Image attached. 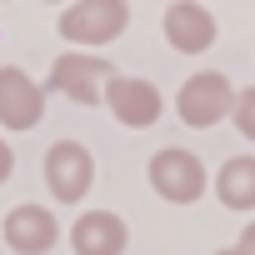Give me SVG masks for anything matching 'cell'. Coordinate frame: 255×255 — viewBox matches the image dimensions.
Instances as JSON below:
<instances>
[{
	"label": "cell",
	"instance_id": "cell-1",
	"mask_svg": "<svg viewBox=\"0 0 255 255\" xmlns=\"http://www.w3.org/2000/svg\"><path fill=\"white\" fill-rule=\"evenodd\" d=\"M55 25L75 50H100L130 30V0H70Z\"/></svg>",
	"mask_w": 255,
	"mask_h": 255
},
{
	"label": "cell",
	"instance_id": "cell-10",
	"mask_svg": "<svg viewBox=\"0 0 255 255\" xmlns=\"http://www.w3.org/2000/svg\"><path fill=\"white\" fill-rule=\"evenodd\" d=\"M125 245H130V225L115 210H85L70 225V250L75 255H125Z\"/></svg>",
	"mask_w": 255,
	"mask_h": 255
},
{
	"label": "cell",
	"instance_id": "cell-5",
	"mask_svg": "<svg viewBox=\"0 0 255 255\" xmlns=\"http://www.w3.org/2000/svg\"><path fill=\"white\" fill-rule=\"evenodd\" d=\"M105 105H110V115L125 125V130H150V125L165 115L160 85H150L145 75H120V70L105 80Z\"/></svg>",
	"mask_w": 255,
	"mask_h": 255
},
{
	"label": "cell",
	"instance_id": "cell-16",
	"mask_svg": "<svg viewBox=\"0 0 255 255\" xmlns=\"http://www.w3.org/2000/svg\"><path fill=\"white\" fill-rule=\"evenodd\" d=\"M50 5H70V0H50Z\"/></svg>",
	"mask_w": 255,
	"mask_h": 255
},
{
	"label": "cell",
	"instance_id": "cell-4",
	"mask_svg": "<svg viewBox=\"0 0 255 255\" xmlns=\"http://www.w3.org/2000/svg\"><path fill=\"white\" fill-rule=\"evenodd\" d=\"M230 105H235V85H230L225 70H200L175 95V115L190 125V130H210V125L230 120Z\"/></svg>",
	"mask_w": 255,
	"mask_h": 255
},
{
	"label": "cell",
	"instance_id": "cell-13",
	"mask_svg": "<svg viewBox=\"0 0 255 255\" xmlns=\"http://www.w3.org/2000/svg\"><path fill=\"white\" fill-rule=\"evenodd\" d=\"M10 175H15V150H10V140H5V135H0V185H5Z\"/></svg>",
	"mask_w": 255,
	"mask_h": 255
},
{
	"label": "cell",
	"instance_id": "cell-3",
	"mask_svg": "<svg viewBox=\"0 0 255 255\" xmlns=\"http://www.w3.org/2000/svg\"><path fill=\"white\" fill-rule=\"evenodd\" d=\"M115 75V65L95 50H65L50 60V80L45 90L75 100V105H105V80Z\"/></svg>",
	"mask_w": 255,
	"mask_h": 255
},
{
	"label": "cell",
	"instance_id": "cell-6",
	"mask_svg": "<svg viewBox=\"0 0 255 255\" xmlns=\"http://www.w3.org/2000/svg\"><path fill=\"white\" fill-rule=\"evenodd\" d=\"M45 185L60 205H80L95 185V155L80 140H55L45 150Z\"/></svg>",
	"mask_w": 255,
	"mask_h": 255
},
{
	"label": "cell",
	"instance_id": "cell-7",
	"mask_svg": "<svg viewBox=\"0 0 255 255\" xmlns=\"http://www.w3.org/2000/svg\"><path fill=\"white\" fill-rule=\"evenodd\" d=\"M45 120V85L20 65H0V130H35Z\"/></svg>",
	"mask_w": 255,
	"mask_h": 255
},
{
	"label": "cell",
	"instance_id": "cell-11",
	"mask_svg": "<svg viewBox=\"0 0 255 255\" xmlns=\"http://www.w3.org/2000/svg\"><path fill=\"white\" fill-rule=\"evenodd\" d=\"M215 200L225 210H255V155H230L215 175Z\"/></svg>",
	"mask_w": 255,
	"mask_h": 255
},
{
	"label": "cell",
	"instance_id": "cell-15",
	"mask_svg": "<svg viewBox=\"0 0 255 255\" xmlns=\"http://www.w3.org/2000/svg\"><path fill=\"white\" fill-rule=\"evenodd\" d=\"M215 255H235V245H230V250H215Z\"/></svg>",
	"mask_w": 255,
	"mask_h": 255
},
{
	"label": "cell",
	"instance_id": "cell-9",
	"mask_svg": "<svg viewBox=\"0 0 255 255\" xmlns=\"http://www.w3.org/2000/svg\"><path fill=\"white\" fill-rule=\"evenodd\" d=\"M0 235H5V245H10L15 255H50V250L60 245V220H55L45 205L25 200V205H15V210L5 215Z\"/></svg>",
	"mask_w": 255,
	"mask_h": 255
},
{
	"label": "cell",
	"instance_id": "cell-12",
	"mask_svg": "<svg viewBox=\"0 0 255 255\" xmlns=\"http://www.w3.org/2000/svg\"><path fill=\"white\" fill-rule=\"evenodd\" d=\"M230 120H235V130L245 140H255V85L235 90V105H230Z\"/></svg>",
	"mask_w": 255,
	"mask_h": 255
},
{
	"label": "cell",
	"instance_id": "cell-14",
	"mask_svg": "<svg viewBox=\"0 0 255 255\" xmlns=\"http://www.w3.org/2000/svg\"><path fill=\"white\" fill-rule=\"evenodd\" d=\"M235 255H255V220L240 230V240H235Z\"/></svg>",
	"mask_w": 255,
	"mask_h": 255
},
{
	"label": "cell",
	"instance_id": "cell-2",
	"mask_svg": "<svg viewBox=\"0 0 255 255\" xmlns=\"http://www.w3.org/2000/svg\"><path fill=\"white\" fill-rule=\"evenodd\" d=\"M145 180H150V190H155L160 200H170V205H195V200L210 190V175H205L200 155H190L185 145L155 150L150 165H145Z\"/></svg>",
	"mask_w": 255,
	"mask_h": 255
},
{
	"label": "cell",
	"instance_id": "cell-8",
	"mask_svg": "<svg viewBox=\"0 0 255 255\" xmlns=\"http://www.w3.org/2000/svg\"><path fill=\"white\" fill-rule=\"evenodd\" d=\"M160 30H165V45L180 50V55H205V50L215 45V35H220L215 15L200 5V0H170Z\"/></svg>",
	"mask_w": 255,
	"mask_h": 255
}]
</instances>
